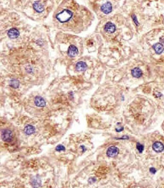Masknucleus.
<instances>
[{"label":"nucleus","instance_id":"3","mask_svg":"<svg viewBox=\"0 0 164 188\" xmlns=\"http://www.w3.org/2000/svg\"><path fill=\"white\" fill-rule=\"evenodd\" d=\"M112 5L110 1H107L102 5L100 9L103 13L108 14L111 13L112 11Z\"/></svg>","mask_w":164,"mask_h":188},{"label":"nucleus","instance_id":"5","mask_svg":"<svg viewBox=\"0 0 164 188\" xmlns=\"http://www.w3.org/2000/svg\"><path fill=\"white\" fill-rule=\"evenodd\" d=\"M68 54L71 58H74L78 54V48L73 45H71L68 49Z\"/></svg>","mask_w":164,"mask_h":188},{"label":"nucleus","instance_id":"20","mask_svg":"<svg viewBox=\"0 0 164 188\" xmlns=\"http://www.w3.org/2000/svg\"><path fill=\"white\" fill-rule=\"evenodd\" d=\"M123 130V128H117V129H116V131L118 132H121Z\"/></svg>","mask_w":164,"mask_h":188},{"label":"nucleus","instance_id":"19","mask_svg":"<svg viewBox=\"0 0 164 188\" xmlns=\"http://www.w3.org/2000/svg\"><path fill=\"white\" fill-rule=\"evenodd\" d=\"M149 171H150V172H151V173H153V174H154V173H156V172H157L156 169L154 168V167H151V168H150Z\"/></svg>","mask_w":164,"mask_h":188},{"label":"nucleus","instance_id":"16","mask_svg":"<svg viewBox=\"0 0 164 188\" xmlns=\"http://www.w3.org/2000/svg\"><path fill=\"white\" fill-rule=\"evenodd\" d=\"M55 150L57 152H60L61 151H65V147L63 145L59 144L56 147Z\"/></svg>","mask_w":164,"mask_h":188},{"label":"nucleus","instance_id":"2","mask_svg":"<svg viewBox=\"0 0 164 188\" xmlns=\"http://www.w3.org/2000/svg\"><path fill=\"white\" fill-rule=\"evenodd\" d=\"M1 135L2 140L5 142H11L13 138V133L9 129H3L1 131Z\"/></svg>","mask_w":164,"mask_h":188},{"label":"nucleus","instance_id":"7","mask_svg":"<svg viewBox=\"0 0 164 188\" xmlns=\"http://www.w3.org/2000/svg\"><path fill=\"white\" fill-rule=\"evenodd\" d=\"M35 103L36 106L40 107H44L46 105V102L44 98L40 96L35 97Z\"/></svg>","mask_w":164,"mask_h":188},{"label":"nucleus","instance_id":"6","mask_svg":"<svg viewBox=\"0 0 164 188\" xmlns=\"http://www.w3.org/2000/svg\"><path fill=\"white\" fill-rule=\"evenodd\" d=\"M105 31L109 34H112L116 31V26L111 22H108L106 23L104 27Z\"/></svg>","mask_w":164,"mask_h":188},{"label":"nucleus","instance_id":"13","mask_svg":"<svg viewBox=\"0 0 164 188\" xmlns=\"http://www.w3.org/2000/svg\"><path fill=\"white\" fill-rule=\"evenodd\" d=\"M35 131V128L32 125H28L25 127L24 132L25 134L27 135H31L33 134Z\"/></svg>","mask_w":164,"mask_h":188},{"label":"nucleus","instance_id":"18","mask_svg":"<svg viewBox=\"0 0 164 188\" xmlns=\"http://www.w3.org/2000/svg\"><path fill=\"white\" fill-rule=\"evenodd\" d=\"M132 18H133V21H134V23L136 25L138 26L139 24V22L138 21V20H137V18H136L135 15H133L132 16Z\"/></svg>","mask_w":164,"mask_h":188},{"label":"nucleus","instance_id":"11","mask_svg":"<svg viewBox=\"0 0 164 188\" xmlns=\"http://www.w3.org/2000/svg\"><path fill=\"white\" fill-rule=\"evenodd\" d=\"M87 65L85 62L80 61L76 64V68L77 71H81L86 70L87 68Z\"/></svg>","mask_w":164,"mask_h":188},{"label":"nucleus","instance_id":"12","mask_svg":"<svg viewBox=\"0 0 164 188\" xmlns=\"http://www.w3.org/2000/svg\"><path fill=\"white\" fill-rule=\"evenodd\" d=\"M33 7L34 9L38 13L42 12L44 11L43 5L40 3L39 1H37L35 3H34L33 4Z\"/></svg>","mask_w":164,"mask_h":188},{"label":"nucleus","instance_id":"14","mask_svg":"<svg viewBox=\"0 0 164 188\" xmlns=\"http://www.w3.org/2000/svg\"><path fill=\"white\" fill-rule=\"evenodd\" d=\"M154 48L156 52L158 54H160L164 50V47H163V45L160 43H158V44L155 45Z\"/></svg>","mask_w":164,"mask_h":188},{"label":"nucleus","instance_id":"15","mask_svg":"<svg viewBox=\"0 0 164 188\" xmlns=\"http://www.w3.org/2000/svg\"><path fill=\"white\" fill-rule=\"evenodd\" d=\"M19 81H17V80H15V79L11 80V82H10V85L13 88H18L19 86Z\"/></svg>","mask_w":164,"mask_h":188},{"label":"nucleus","instance_id":"17","mask_svg":"<svg viewBox=\"0 0 164 188\" xmlns=\"http://www.w3.org/2000/svg\"><path fill=\"white\" fill-rule=\"evenodd\" d=\"M136 148L140 153H142L144 150L143 145L138 142L136 144Z\"/></svg>","mask_w":164,"mask_h":188},{"label":"nucleus","instance_id":"8","mask_svg":"<svg viewBox=\"0 0 164 188\" xmlns=\"http://www.w3.org/2000/svg\"><path fill=\"white\" fill-rule=\"evenodd\" d=\"M131 75L133 77L136 78H140L143 74L142 70L139 67H135L131 71Z\"/></svg>","mask_w":164,"mask_h":188},{"label":"nucleus","instance_id":"4","mask_svg":"<svg viewBox=\"0 0 164 188\" xmlns=\"http://www.w3.org/2000/svg\"><path fill=\"white\" fill-rule=\"evenodd\" d=\"M120 152V150L117 147H110L107 151V155L109 157L113 158L117 156Z\"/></svg>","mask_w":164,"mask_h":188},{"label":"nucleus","instance_id":"9","mask_svg":"<svg viewBox=\"0 0 164 188\" xmlns=\"http://www.w3.org/2000/svg\"><path fill=\"white\" fill-rule=\"evenodd\" d=\"M8 35L10 38L15 39L19 36V32L16 28H12L9 30Z\"/></svg>","mask_w":164,"mask_h":188},{"label":"nucleus","instance_id":"1","mask_svg":"<svg viewBox=\"0 0 164 188\" xmlns=\"http://www.w3.org/2000/svg\"><path fill=\"white\" fill-rule=\"evenodd\" d=\"M94 18L89 9L74 0H63L55 11L53 21L58 29L78 34L87 29Z\"/></svg>","mask_w":164,"mask_h":188},{"label":"nucleus","instance_id":"10","mask_svg":"<svg viewBox=\"0 0 164 188\" xmlns=\"http://www.w3.org/2000/svg\"><path fill=\"white\" fill-rule=\"evenodd\" d=\"M153 150L157 152H161L164 149V146L160 142H155L152 146Z\"/></svg>","mask_w":164,"mask_h":188}]
</instances>
